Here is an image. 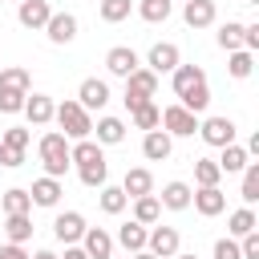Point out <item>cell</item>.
I'll return each mask as SVG.
<instances>
[{"mask_svg": "<svg viewBox=\"0 0 259 259\" xmlns=\"http://www.w3.org/2000/svg\"><path fill=\"white\" fill-rule=\"evenodd\" d=\"M36 154H40V166L49 178H65V170L73 166L69 162V138L61 130H49L40 142H36Z\"/></svg>", "mask_w": 259, "mask_h": 259, "instance_id": "6da1fadb", "label": "cell"}, {"mask_svg": "<svg viewBox=\"0 0 259 259\" xmlns=\"http://www.w3.org/2000/svg\"><path fill=\"white\" fill-rule=\"evenodd\" d=\"M53 117H57V125L65 130V138H89L93 134V117H89V109H81L77 101H61L57 109H53Z\"/></svg>", "mask_w": 259, "mask_h": 259, "instance_id": "7a4b0ae2", "label": "cell"}, {"mask_svg": "<svg viewBox=\"0 0 259 259\" xmlns=\"http://www.w3.org/2000/svg\"><path fill=\"white\" fill-rule=\"evenodd\" d=\"M158 93V73L154 69H134L130 77H125V109H134V105H142V101H150Z\"/></svg>", "mask_w": 259, "mask_h": 259, "instance_id": "3957f363", "label": "cell"}, {"mask_svg": "<svg viewBox=\"0 0 259 259\" xmlns=\"http://www.w3.org/2000/svg\"><path fill=\"white\" fill-rule=\"evenodd\" d=\"M158 125H166L170 138H190V134H198V113H190L186 105H166Z\"/></svg>", "mask_w": 259, "mask_h": 259, "instance_id": "277c9868", "label": "cell"}, {"mask_svg": "<svg viewBox=\"0 0 259 259\" xmlns=\"http://www.w3.org/2000/svg\"><path fill=\"white\" fill-rule=\"evenodd\" d=\"M198 134H202V142L206 146H231L235 142V121L231 117H206V121H198Z\"/></svg>", "mask_w": 259, "mask_h": 259, "instance_id": "5b68a950", "label": "cell"}, {"mask_svg": "<svg viewBox=\"0 0 259 259\" xmlns=\"http://www.w3.org/2000/svg\"><path fill=\"white\" fill-rule=\"evenodd\" d=\"M190 202H194V210H198L202 219H214V214L227 210V194H223L219 186H198V190H190Z\"/></svg>", "mask_w": 259, "mask_h": 259, "instance_id": "8992f818", "label": "cell"}, {"mask_svg": "<svg viewBox=\"0 0 259 259\" xmlns=\"http://www.w3.org/2000/svg\"><path fill=\"white\" fill-rule=\"evenodd\" d=\"M146 251L158 255V259H174L178 255V231L174 227H154L146 235Z\"/></svg>", "mask_w": 259, "mask_h": 259, "instance_id": "52a82bcc", "label": "cell"}, {"mask_svg": "<svg viewBox=\"0 0 259 259\" xmlns=\"http://www.w3.org/2000/svg\"><path fill=\"white\" fill-rule=\"evenodd\" d=\"M105 101H109V85L101 77H85L77 89V105L81 109H105Z\"/></svg>", "mask_w": 259, "mask_h": 259, "instance_id": "ba28073f", "label": "cell"}, {"mask_svg": "<svg viewBox=\"0 0 259 259\" xmlns=\"http://www.w3.org/2000/svg\"><path fill=\"white\" fill-rule=\"evenodd\" d=\"M45 32H49L53 45H69V40L77 36V16H73V12H53V16L45 20Z\"/></svg>", "mask_w": 259, "mask_h": 259, "instance_id": "9c48e42d", "label": "cell"}, {"mask_svg": "<svg viewBox=\"0 0 259 259\" xmlns=\"http://www.w3.org/2000/svg\"><path fill=\"white\" fill-rule=\"evenodd\" d=\"M178 65H182V57H178V45H170V40L154 45L146 57V69H154V73H174Z\"/></svg>", "mask_w": 259, "mask_h": 259, "instance_id": "30bf717a", "label": "cell"}, {"mask_svg": "<svg viewBox=\"0 0 259 259\" xmlns=\"http://www.w3.org/2000/svg\"><path fill=\"white\" fill-rule=\"evenodd\" d=\"M53 235L69 247V243H77V239L85 235V219H81L77 210H61V214L53 219Z\"/></svg>", "mask_w": 259, "mask_h": 259, "instance_id": "8fae6325", "label": "cell"}, {"mask_svg": "<svg viewBox=\"0 0 259 259\" xmlns=\"http://www.w3.org/2000/svg\"><path fill=\"white\" fill-rule=\"evenodd\" d=\"M138 65H142V61H138V53H134L130 45H117V49L105 53V69H109L113 77H130Z\"/></svg>", "mask_w": 259, "mask_h": 259, "instance_id": "7c38bea8", "label": "cell"}, {"mask_svg": "<svg viewBox=\"0 0 259 259\" xmlns=\"http://www.w3.org/2000/svg\"><path fill=\"white\" fill-rule=\"evenodd\" d=\"M81 243H85V255H89V259H109V255H113V235L101 231V227H85Z\"/></svg>", "mask_w": 259, "mask_h": 259, "instance_id": "4fadbf2b", "label": "cell"}, {"mask_svg": "<svg viewBox=\"0 0 259 259\" xmlns=\"http://www.w3.org/2000/svg\"><path fill=\"white\" fill-rule=\"evenodd\" d=\"M182 20L190 28H210L214 24V0H182Z\"/></svg>", "mask_w": 259, "mask_h": 259, "instance_id": "5bb4252c", "label": "cell"}, {"mask_svg": "<svg viewBox=\"0 0 259 259\" xmlns=\"http://www.w3.org/2000/svg\"><path fill=\"white\" fill-rule=\"evenodd\" d=\"M170 150H174V142H170L166 130H146V138H142V154H146L150 162H166Z\"/></svg>", "mask_w": 259, "mask_h": 259, "instance_id": "9a60e30c", "label": "cell"}, {"mask_svg": "<svg viewBox=\"0 0 259 259\" xmlns=\"http://www.w3.org/2000/svg\"><path fill=\"white\" fill-rule=\"evenodd\" d=\"M121 190H125V198L154 194V174H150L146 166H134V170H125V178H121Z\"/></svg>", "mask_w": 259, "mask_h": 259, "instance_id": "2e32d148", "label": "cell"}, {"mask_svg": "<svg viewBox=\"0 0 259 259\" xmlns=\"http://www.w3.org/2000/svg\"><path fill=\"white\" fill-rule=\"evenodd\" d=\"M61 194H65V190H61V178H49V174H45V178H36V182H32V190H28L32 206H57V202H61Z\"/></svg>", "mask_w": 259, "mask_h": 259, "instance_id": "e0dca14e", "label": "cell"}, {"mask_svg": "<svg viewBox=\"0 0 259 259\" xmlns=\"http://www.w3.org/2000/svg\"><path fill=\"white\" fill-rule=\"evenodd\" d=\"M49 16H53L49 0H20V8H16V20H20L24 28H45Z\"/></svg>", "mask_w": 259, "mask_h": 259, "instance_id": "ac0fdd59", "label": "cell"}, {"mask_svg": "<svg viewBox=\"0 0 259 259\" xmlns=\"http://www.w3.org/2000/svg\"><path fill=\"white\" fill-rule=\"evenodd\" d=\"M53 109H57V105H53V97L32 93V97H24V109H20V113H24L32 125H49V121H53Z\"/></svg>", "mask_w": 259, "mask_h": 259, "instance_id": "d6986e66", "label": "cell"}, {"mask_svg": "<svg viewBox=\"0 0 259 259\" xmlns=\"http://www.w3.org/2000/svg\"><path fill=\"white\" fill-rule=\"evenodd\" d=\"M93 134H97V146H117V142H125V121L121 117H101L93 125Z\"/></svg>", "mask_w": 259, "mask_h": 259, "instance_id": "ffe728a7", "label": "cell"}, {"mask_svg": "<svg viewBox=\"0 0 259 259\" xmlns=\"http://www.w3.org/2000/svg\"><path fill=\"white\" fill-rule=\"evenodd\" d=\"M158 202H162L166 210H186V206H190V186H186V182H166L162 194H158Z\"/></svg>", "mask_w": 259, "mask_h": 259, "instance_id": "44dd1931", "label": "cell"}, {"mask_svg": "<svg viewBox=\"0 0 259 259\" xmlns=\"http://www.w3.org/2000/svg\"><path fill=\"white\" fill-rule=\"evenodd\" d=\"M146 235H150V231H146V227H142L138 219H130V223H121V227H117V243H121V247H125L130 255L146 247Z\"/></svg>", "mask_w": 259, "mask_h": 259, "instance_id": "7402d4cb", "label": "cell"}, {"mask_svg": "<svg viewBox=\"0 0 259 259\" xmlns=\"http://www.w3.org/2000/svg\"><path fill=\"white\" fill-rule=\"evenodd\" d=\"M105 154H101V146L93 142V138H77V146H69V162L73 166H89V162H101Z\"/></svg>", "mask_w": 259, "mask_h": 259, "instance_id": "603a6c76", "label": "cell"}, {"mask_svg": "<svg viewBox=\"0 0 259 259\" xmlns=\"http://www.w3.org/2000/svg\"><path fill=\"white\" fill-rule=\"evenodd\" d=\"M134 219H138L142 227H154V223L162 219V202H158V194H142V198H134Z\"/></svg>", "mask_w": 259, "mask_h": 259, "instance_id": "cb8c5ba5", "label": "cell"}, {"mask_svg": "<svg viewBox=\"0 0 259 259\" xmlns=\"http://www.w3.org/2000/svg\"><path fill=\"white\" fill-rule=\"evenodd\" d=\"M178 105H186L190 113H202V109L210 105V85H206V81H198V85H190L186 93H178Z\"/></svg>", "mask_w": 259, "mask_h": 259, "instance_id": "d4e9b609", "label": "cell"}, {"mask_svg": "<svg viewBox=\"0 0 259 259\" xmlns=\"http://www.w3.org/2000/svg\"><path fill=\"white\" fill-rule=\"evenodd\" d=\"M247 162H251V154H247L243 146H235V142H231V146H223V158H219V170H223V174H239V170H243Z\"/></svg>", "mask_w": 259, "mask_h": 259, "instance_id": "484cf974", "label": "cell"}, {"mask_svg": "<svg viewBox=\"0 0 259 259\" xmlns=\"http://www.w3.org/2000/svg\"><path fill=\"white\" fill-rule=\"evenodd\" d=\"M259 227V219H255V210L251 206H239L231 219H227V231H231V239H243L247 231H255Z\"/></svg>", "mask_w": 259, "mask_h": 259, "instance_id": "4316f807", "label": "cell"}, {"mask_svg": "<svg viewBox=\"0 0 259 259\" xmlns=\"http://www.w3.org/2000/svg\"><path fill=\"white\" fill-rule=\"evenodd\" d=\"M130 113H134V125H138V130H158V121H162V109H158L154 101H142V105H134Z\"/></svg>", "mask_w": 259, "mask_h": 259, "instance_id": "83f0119b", "label": "cell"}, {"mask_svg": "<svg viewBox=\"0 0 259 259\" xmlns=\"http://www.w3.org/2000/svg\"><path fill=\"white\" fill-rule=\"evenodd\" d=\"M219 178H223V170L214 158H194V182L198 186H219Z\"/></svg>", "mask_w": 259, "mask_h": 259, "instance_id": "f1b7e54d", "label": "cell"}, {"mask_svg": "<svg viewBox=\"0 0 259 259\" xmlns=\"http://www.w3.org/2000/svg\"><path fill=\"white\" fill-rule=\"evenodd\" d=\"M239 194H243L247 206L259 202V162H247V166H243V190H239Z\"/></svg>", "mask_w": 259, "mask_h": 259, "instance_id": "f546056e", "label": "cell"}, {"mask_svg": "<svg viewBox=\"0 0 259 259\" xmlns=\"http://www.w3.org/2000/svg\"><path fill=\"white\" fill-rule=\"evenodd\" d=\"M97 190H101V198H97V202H101V210H105V214H121V210H125V202H130V198H125V190H121V186H97Z\"/></svg>", "mask_w": 259, "mask_h": 259, "instance_id": "4dcf8cb0", "label": "cell"}, {"mask_svg": "<svg viewBox=\"0 0 259 259\" xmlns=\"http://www.w3.org/2000/svg\"><path fill=\"white\" fill-rule=\"evenodd\" d=\"M28 210H32V198H28L24 186L4 190V214H28Z\"/></svg>", "mask_w": 259, "mask_h": 259, "instance_id": "1f68e13d", "label": "cell"}, {"mask_svg": "<svg viewBox=\"0 0 259 259\" xmlns=\"http://www.w3.org/2000/svg\"><path fill=\"white\" fill-rule=\"evenodd\" d=\"M4 231H8V243H28L32 239V219L28 214H8Z\"/></svg>", "mask_w": 259, "mask_h": 259, "instance_id": "d6a6232c", "label": "cell"}, {"mask_svg": "<svg viewBox=\"0 0 259 259\" xmlns=\"http://www.w3.org/2000/svg\"><path fill=\"white\" fill-rule=\"evenodd\" d=\"M251 69H255V53H247V49H235V53H231V61H227V73L243 81V77H251Z\"/></svg>", "mask_w": 259, "mask_h": 259, "instance_id": "836d02e7", "label": "cell"}, {"mask_svg": "<svg viewBox=\"0 0 259 259\" xmlns=\"http://www.w3.org/2000/svg\"><path fill=\"white\" fill-rule=\"evenodd\" d=\"M198 81H206V73H202L198 65H178V69H174V93H186V89L198 85Z\"/></svg>", "mask_w": 259, "mask_h": 259, "instance_id": "e575fe53", "label": "cell"}, {"mask_svg": "<svg viewBox=\"0 0 259 259\" xmlns=\"http://www.w3.org/2000/svg\"><path fill=\"white\" fill-rule=\"evenodd\" d=\"M219 49H227V53L243 49V24H239V20H227V24L219 28Z\"/></svg>", "mask_w": 259, "mask_h": 259, "instance_id": "d590c367", "label": "cell"}, {"mask_svg": "<svg viewBox=\"0 0 259 259\" xmlns=\"http://www.w3.org/2000/svg\"><path fill=\"white\" fill-rule=\"evenodd\" d=\"M138 16L150 20V24H162V20L170 16V0H142V4H138Z\"/></svg>", "mask_w": 259, "mask_h": 259, "instance_id": "8d00e7d4", "label": "cell"}, {"mask_svg": "<svg viewBox=\"0 0 259 259\" xmlns=\"http://www.w3.org/2000/svg\"><path fill=\"white\" fill-rule=\"evenodd\" d=\"M77 174H81V182H85V186H105V178H109V166H105V158H101V162L77 166Z\"/></svg>", "mask_w": 259, "mask_h": 259, "instance_id": "74e56055", "label": "cell"}, {"mask_svg": "<svg viewBox=\"0 0 259 259\" xmlns=\"http://www.w3.org/2000/svg\"><path fill=\"white\" fill-rule=\"evenodd\" d=\"M24 89H12V85H0V113H20L24 109Z\"/></svg>", "mask_w": 259, "mask_h": 259, "instance_id": "f35d334b", "label": "cell"}, {"mask_svg": "<svg viewBox=\"0 0 259 259\" xmlns=\"http://www.w3.org/2000/svg\"><path fill=\"white\" fill-rule=\"evenodd\" d=\"M130 8H134L130 0H101V20L105 24H117V20L130 16Z\"/></svg>", "mask_w": 259, "mask_h": 259, "instance_id": "ab89813d", "label": "cell"}, {"mask_svg": "<svg viewBox=\"0 0 259 259\" xmlns=\"http://www.w3.org/2000/svg\"><path fill=\"white\" fill-rule=\"evenodd\" d=\"M0 85H12V89H24L28 93V85H32V77H28V69H0Z\"/></svg>", "mask_w": 259, "mask_h": 259, "instance_id": "60d3db41", "label": "cell"}, {"mask_svg": "<svg viewBox=\"0 0 259 259\" xmlns=\"http://www.w3.org/2000/svg\"><path fill=\"white\" fill-rule=\"evenodd\" d=\"M28 138H32V134H28L24 125H12V130H4V134H0V142H4V146H12V150H28Z\"/></svg>", "mask_w": 259, "mask_h": 259, "instance_id": "b9f144b4", "label": "cell"}, {"mask_svg": "<svg viewBox=\"0 0 259 259\" xmlns=\"http://www.w3.org/2000/svg\"><path fill=\"white\" fill-rule=\"evenodd\" d=\"M20 162H24V150H12V146L0 142V166H4V170H16Z\"/></svg>", "mask_w": 259, "mask_h": 259, "instance_id": "7bdbcfd3", "label": "cell"}, {"mask_svg": "<svg viewBox=\"0 0 259 259\" xmlns=\"http://www.w3.org/2000/svg\"><path fill=\"white\" fill-rule=\"evenodd\" d=\"M214 259H243V251H239L235 239H219L214 243Z\"/></svg>", "mask_w": 259, "mask_h": 259, "instance_id": "ee69618b", "label": "cell"}, {"mask_svg": "<svg viewBox=\"0 0 259 259\" xmlns=\"http://www.w3.org/2000/svg\"><path fill=\"white\" fill-rule=\"evenodd\" d=\"M239 251H243V259H259V231H247L243 243H239Z\"/></svg>", "mask_w": 259, "mask_h": 259, "instance_id": "f6af8a7d", "label": "cell"}, {"mask_svg": "<svg viewBox=\"0 0 259 259\" xmlns=\"http://www.w3.org/2000/svg\"><path fill=\"white\" fill-rule=\"evenodd\" d=\"M0 259H28V251H24V243H8V247H0Z\"/></svg>", "mask_w": 259, "mask_h": 259, "instance_id": "bcb514c9", "label": "cell"}, {"mask_svg": "<svg viewBox=\"0 0 259 259\" xmlns=\"http://www.w3.org/2000/svg\"><path fill=\"white\" fill-rule=\"evenodd\" d=\"M65 259H89V255H85V247H73V243H69V247H65Z\"/></svg>", "mask_w": 259, "mask_h": 259, "instance_id": "7dc6e473", "label": "cell"}, {"mask_svg": "<svg viewBox=\"0 0 259 259\" xmlns=\"http://www.w3.org/2000/svg\"><path fill=\"white\" fill-rule=\"evenodd\" d=\"M28 259H61V255H53V251H36V255H28Z\"/></svg>", "mask_w": 259, "mask_h": 259, "instance_id": "c3c4849f", "label": "cell"}, {"mask_svg": "<svg viewBox=\"0 0 259 259\" xmlns=\"http://www.w3.org/2000/svg\"><path fill=\"white\" fill-rule=\"evenodd\" d=\"M134 259H158V255H150V251L142 247V251H134Z\"/></svg>", "mask_w": 259, "mask_h": 259, "instance_id": "681fc988", "label": "cell"}, {"mask_svg": "<svg viewBox=\"0 0 259 259\" xmlns=\"http://www.w3.org/2000/svg\"><path fill=\"white\" fill-rule=\"evenodd\" d=\"M174 259H198V255H174Z\"/></svg>", "mask_w": 259, "mask_h": 259, "instance_id": "f907efd6", "label": "cell"}, {"mask_svg": "<svg viewBox=\"0 0 259 259\" xmlns=\"http://www.w3.org/2000/svg\"><path fill=\"white\" fill-rule=\"evenodd\" d=\"M247 4H259V0H247Z\"/></svg>", "mask_w": 259, "mask_h": 259, "instance_id": "816d5d0a", "label": "cell"}, {"mask_svg": "<svg viewBox=\"0 0 259 259\" xmlns=\"http://www.w3.org/2000/svg\"><path fill=\"white\" fill-rule=\"evenodd\" d=\"M109 259H113V255H109Z\"/></svg>", "mask_w": 259, "mask_h": 259, "instance_id": "f5cc1de1", "label": "cell"}]
</instances>
